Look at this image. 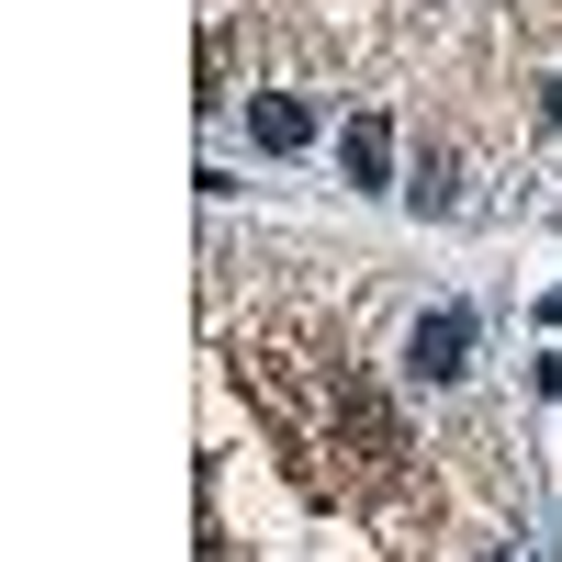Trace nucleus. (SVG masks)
<instances>
[{"label": "nucleus", "mask_w": 562, "mask_h": 562, "mask_svg": "<svg viewBox=\"0 0 562 562\" xmlns=\"http://www.w3.org/2000/svg\"><path fill=\"white\" fill-rule=\"evenodd\" d=\"M405 360L428 371V383H461V371H473V304H428L416 338H405Z\"/></svg>", "instance_id": "obj_1"}, {"label": "nucleus", "mask_w": 562, "mask_h": 562, "mask_svg": "<svg viewBox=\"0 0 562 562\" xmlns=\"http://www.w3.org/2000/svg\"><path fill=\"white\" fill-rule=\"evenodd\" d=\"M338 169L360 180V192H394V124H383V113H349V135H338Z\"/></svg>", "instance_id": "obj_2"}, {"label": "nucleus", "mask_w": 562, "mask_h": 562, "mask_svg": "<svg viewBox=\"0 0 562 562\" xmlns=\"http://www.w3.org/2000/svg\"><path fill=\"white\" fill-rule=\"evenodd\" d=\"M248 135H259L270 158H293V147H315V113L293 102V90H259V102H248Z\"/></svg>", "instance_id": "obj_3"}, {"label": "nucleus", "mask_w": 562, "mask_h": 562, "mask_svg": "<svg viewBox=\"0 0 562 562\" xmlns=\"http://www.w3.org/2000/svg\"><path fill=\"white\" fill-rule=\"evenodd\" d=\"M405 192H416V214H450V158H428V169L405 180Z\"/></svg>", "instance_id": "obj_4"}, {"label": "nucleus", "mask_w": 562, "mask_h": 562, "mask_svg": "<svg viewBox=\"0 0 562 562\" xmlns=\"http://www.w3.org/2000/svg\"><path fill=\"white\" fill-rule=\"evenodd\" d=\"M540 315H551V326H562V281H551V293H540Z\"/></svg>", "instance_id": "obj_5"}, {"label": "nucleus", "mask_w": 562, "mask_h": 562, "mask_svg": "<svg viewBox=\"0 0 562 562\" xmlns=\"http://www.w3.org/2000/svg\"><path fill=\"white\" fill-rule=\"evenodd\" d=\"M551 124H562V79H551Z\"/></svg>", "instance_id": "obj_6"}]
</instances>
